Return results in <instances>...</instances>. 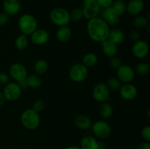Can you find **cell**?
Returning <instances> with one entry per match:
<instances>
[{
  "mask_svg": "<svg viewBox=\"0 0 150 149\" xmlns=\"http://www.w3.org/2000/svg\"><path fill=\"white\" fill-rule=\"evenodd\" d=\"M86 29L89 37L97 42L107 40L111 30L109 26L100 17L88 20Z\"/></svg>",
  "mask_w": 150,
  "mask_h": 149,
  "instance_id": "1",
  "label": "cell"
},
{
  "mask_svg": "<svg viewBox=\"0 0 150 149\" xmlns=\"http://www.w3.org/2000/svg\"><path fill=\"white\" fill-rule=\"evenodd\" d=\"M21 123L24 128L29 130H35L39 127L40 117L39 113L32 108H28L21 115Z\"/></svg>",
  "mask_w": 150,
  "mask_h": 149,
  "instance_id": "2",
  "label": "cell"
},
{
  "mask_svg": "<svg viewBox=\"0 0 150 149\" xmlns=\"http://www.w3.org/2000/svg\"><path fill=\"white\" fill-rule=\"evenodd\" d=\"M18 26L23 34L28 36L38 29V20L32 15L23 14L19 18Z\"/></svg>",
  "mask_w": 150,
  "mask_h": 149,
  "instance_id": "3",
  "label": "cell"
},
{
  "mask_svg": "<svg viewBox=\"0 0 150 149\" xmlns=\"http://www.w3.org/2000/svg\"><path fill=\"white\" fill-rule=\"evenodd\" d=\"M50 19L56 26H67L70 22V15L68 10L63 7H56L51 10L50 13Z\"/></svg>",
  "mask_w": 150,
  "mask_h": 149,
  "instance_id": "4",
  "label": "cell"
},
{
  "mask_svg": "<svg viewBox=\"0 0 150 149\" xmlns=\"http://www.w3.org/2000/svg\"><path fill=\"white\" fill-rule=\"evenodd\" d=\"M88 69L81 63L75 64L70 67L69 76L72 81L75 83H81L84 81L88 76Z\"/></svg>",
  "mask_w": 150,
  "mask_h": 149,
  "instance_id": "5",
  "label": "cell"
},
{
  "mask_svg": "<svg viewBox=\"0 0 150 149\" xmlns=\"http://www.w3.org/2000/svg\"><path fill=\"white\" fill-rule=\"evenodd\" d=\"M81 10L83 18L87 20H90L94 18L98 17L101 8L96 0H83V7Z\"/></svg>",
  "mask_w": 150,
  "mask_h": 149,
  "instance_id": "6",
  "label": "cell"
},
{
  "mask_svg": "<svg viewBox=\"0 0 150 149\" xmlns=\"http://www.w3.org/2000/svg\"><path fill=\"white\" fill-rule=\"evenodd\" d=\"M91 128L94 135L98 138H108L111 134V128L110 125L103 120L95 121L92 124Z\"/></svg>",
  "mask_w": 150,
  "mask_h": 149,
  "instance_id": "7",
  "label": "cell"
},
{
  "mask_svg": "<svg viewBox=\"0 0 150 149\" xmlns=\"http://www.w3.org/2000/svg\"><path fill=\"white\" fill-rule=\"evenodd\" d=\"M21 90L18 83L11 82L4 86L2 93L5 98V100L13 102L20 97L21 95Z\"/></svg>",
  "mask_w": 150,
  "mask_h": 149,
  "instance_id": "8",
  "label": "cell"
},
{
  "mask_svg": "<svg viewBox=\"0 0 150 149\" xmlns=\"http://www.w3.org/2000/svg\"><path fill=\"white\" fill-rule=\"evenodd\" d=\"M92 96L96 102L102 103L106 102L110 96V90L105 83H99L95 86Z\"/></svg>",
  "mask_w": 150,
  "mask_h": 149,
  "instance_id": "9",
  "label": "cell"
},
{
  "mask_svg": "<svg viewBox=\"0 0 150 149\" xmlns=\"http://www.w3.org/2000/svg\"><path fill=\"white\" fill-rule=\"evenodd\" d=\"M9 73L12 78L17 83L26 80L28 76L27 70L20 63H14L12 64L9 69Z\"/></svg>",
  "mask_w": 150,
  "mask_h": 149,
  "instance_id": "10",
  "label": "cell"
},
{
  "mask_svg": "<svg viewBox=\"0 0 150 149\" xmlns=\"http://www.w3.org/2000/svg\"><path fill=\"white\" fill-rule=\"evenodd\" d=\"M117 78L120 80L121 83H130L135 77V71L130 66L122 65L117 69Z\"/></svg>",
  "mask_w": 150,
  "mask_h": 149,
  "instance_id": "11",
  "label": "cell"
},
{
  "mask_svg": "<svg viewBox=\"0 0 150 149\" xmlns=\"http://www.w3.org/2000/svg\"><path fill=\"white\" fill-rule=\"evenodd\" d=\"M149 48L147 42L142 39L136 41L132 47L133 55L139 59L145 58L149 53Z\"/></svg>",
  "mask_w": 150,
  "mask_h": 149,
  "instance_id": "12",
  "label": "cell"
},
{
  "mask_svg": "<svg viewBox=\"0 0 150 149\" xmlns=\"http://www.w3.org/2000/svg\"><path fill=\"white\" fill-rule=\"evenodd\" d=\"M119 93L123 99L130 101L134 99L137 96L138 91L134 85L131 83H125L120 88Z\"/></svg>",
  "mask_w": 150,
  "mask_h": 149,
  "instance_id": "13",
  "label": "cell"
},
{
  "mask_svg": "<svg viewBox=\"0 0 150 149\" xmlns=\"http://www.w3.org/2000/svg\"><path fill=\"white\" fill-rule=\"evenodd\" d=\"M100 14L101 15V18L108 26H115V25L118 24L119 20H120V16L111 7L102 9Z\"/></svg>",
  "mask_w": 150,
  "mask_h": 149,
  "instance_id": "14",
  "label": "cell"
},
{
  "mask_svg": "<svg viewBox=\"0 0 150 149\" xmlns=\"http://www.w3.org/2000/svg\"><path fill=\"white\" fill-rule=\"evenodd\" d=\"M30 39L32 43L36 45H44L49 39V34L45 29H37L30 35Z\"/></svg>",
  "mask_w": 150,
  "mask_h": 149,
  "instance_id": "15",
  "label": "cell"
},
{
  "mask_svg": "<svg viewBox=\"0 0 150 149\" xmlns=\"http://www.w3.org/2000/svg\"><path fill=\"white\" fill-rule=\"evenodd\" d=\"M21 4L20 0H4L3 9L6 14L10 15H15L18 14L21 10Z\"/></svg>",
  "mask_w": 150,
  "mask_h": 149,
  "instance_id": "16",
  "label": "cell"
},
{
  "mask_svg": "<svg viewBox=\"0 0 150 149\" xmlns=\"http://www.w3.org/2000/svg\"><path fill=\"white\" fill-rule=\"evenodd\" d=\"M144 8L143 0H130L126 5V11L130 15L136 16L140 14Z\"/></svg>",
  "mask_w": 150,
  "mask_h": 149,
  "instance_id": "17",
  "label": "cell"
},
{
  "mask_svg": "<svg viewBox=\"0 0 150 149\" xmlns=\"http://www.w3.org/2000/svg\"><path fill=\"white\" fill-rule=\"evenodd\" d=\"M101 48H102L103 53L108 58L117 56V53H118L117 45L113 43L108 39L101 42Z\"/></svg>",
  "mask_w": 150,
  "mask_h": 149,
  "instance_id": "18",
  "label": "cell"
},
{
  "mask_svg": "<svg viewBox=\"0 0 150 149\" xmlns=\"http://www.w3.org/2000/svg\"><path fill=\"white\" fill-rule=\"evenodd\" d=\"M79 147L81 149H98V141L93 136H84L81 140Z\"/></svg>",
  "mask_w": 150,
  "mask_h": 149,
  "instance_id": "19",
  "label": "cell"
},
{
  "mask_svg": "<svg viewBox=\"0 0 150 149\" xmlns=\"http://www.w3.org/2000/svg\"><path fill=\"white\" fill-rule=\"evenodd\" d=\"M75 124L76 127L82 130L89 129L92 127V120L89 116L86 115H79L75 119Z\"/></svg>",
  "mask_w": 150,
  "mask_h": 149,
  "instance_id": "20",
  "label": "cell"
},
{
  "mask_svg": "<svg viewBox=\"0 0 150 149\" xmlns=\"http://www.w3.org/2000/svg\"><path fill=\"white\" fill-rule=\"evenodd\" d=\"M71 34V29L67 26L59 27L57 32H56V37H57V39L62 42H67L70 39Z\"/></svg>",
  "mask_w": 150,
  "mask_h": 149,
  "instance_id": "21",
  "label": "cell"
},
{
  "mask_svg": "<svg viewBox=\"0 0 150 149\" xmlns=\"http://www.w3.org/2000/svg\"><path fill=\"white\" fill-rule=\"evenodd\" d=\"M108 39L116 45H119L124 41L125 34L122 31L120 30V29H111V30H110Z\"/></svg>",
  "mask_w": 150,
  "mask_h": 149,
  "instance_id": "22",
  "label": "cell"
},
{
  "mask_svg": "<svg viewBox=\"0 0 150 149\" xmlns=\"http://www.w3.org/2000/svg\"><path fill=\"white\" fill-rule=\"evenodd\" d=\"M114 110L112 106L108 102H102L99 106V114L103 119H107L112 116Z\"/></svg>",
  "mask_w": 150,
  "mask_h": 149,
  "instance_id": "23",
  "label": "cell"
},
{
  "mask_svg": "<svg viewBox=\"0 0 150 149\" xmlns=\"http://www.w3.org/2000/svg\"><path fill=\"white\" fill-rule=\"evenodd\" d=\"M28 87L32 89H38L42 85V79L38 74H32L27 76L26 79Z\"/></svg>",
  "mask_w": 150,
  "mask_h": 149,
  "instance_id": "24",
  "label": "cell"
},
{
  "mask_svg": "<svg viewBox=\"0 0 150 149\" xmlns=\"http://www.w3.org/2000/svg\"><path fill=\"white\" fill-rule=\"evenodd\" d=\"M98 63V56L93 53H88L82 58V63L86 67H92Z\"/></svg>",
  "mask_w": 150,
  "mask_h": 149,
  "instance_id": "25",
  "label": "cell"
},
{
  "mask_svg": "<svg viewBox=\"0 0 150 149\" xmlns=\"http://www.w3.org/2000/svg\"><path fill=\"white\" fill-rule=\"evenodd\" d=\"M133 24L135 28L137 29H145L149 25V19L144 15H138L136 16L133 19Z\"/></svg>",
  "mask_w": 150,
  "mask_h": 149,
  "instance_id": "26",
  "label": "cell"
},
{
  "mask_svg": "<svg viewBox=\"0 0 150 149\" xmlns=\"http://www.w3.org/2000/svg\"><path fill=\"white\" fill-rule=\"evenodd\" d=\"M126 5L127 4L124 0H114L111 7L120 16L126 12Z\"/></svg>",
  "mask_w": 150,
  "mask_h": 149,
  "instance_id": "27",
  "label": "cell"
},
{
  "mask_svg": "<svg viewBox=\"0 0 150 149\" xmlns=\"http://www.w3.org/2000/svg\"><path fill=\"white\" fill-rule=\"evenodd\" d=\"M29 45V39L26 35L21 34L18 37L15 41V46L18 50L20 51H23V50L26 49Z\"/></svg>",
  "mask_w": 150,
  "mask_h": 149,
  "instance_id": "28",
  "label": "cell"
},
{
  "mask_svg": "<svg viewBox=\"0 0 150 149\" xmlns=\"http://www.w3.org/2000/svg\"><path fill=\"white\" fill-rule=\"evenodd\" d=\"M34 69L38 74H45L48 69V64L46 61L44 59H39L35 63L34 65Z\"/></svg>",
  "mask_w": 150,
  "mask_h": 149,
  "instance_id": "29",
  "label": "cell"
},
{
  "mask_svg": "<svg viewBox=\"0 0 150 149\" xmlns=\"http://www.w3.org/2000/svg\"><path fill=\"white\" fill-rule=\"evenodd\" d=\"M149 64L146 62H142L139 63V64H138L137 65H136L134 71L135 72H136L138 74H139V75L144 76L149 72Z\"/></svg>",
  "mask_w": 150,
  "mask_h": 149,
  "instance_id": "30",
  "label": "cell"
},
{
  "mask_svg": "<svg viewBox=\"0 0 150 149\" xmlns=\"http://www.w3.org/2000/svg\"><path fill=\"white\" fill-rule=\"evenodd\" d=\"M106 86L109 89V90L117 91L121 87V82L117 77H111L108 79V82L106 83Z\"/></svg>",
  "mask_w": 150,
  "mask_h": 149,
  "instance_id": "31",
  "label": "cell"
},
{
  "mask_svg": "<svg viewBox=\"0 0 150 149\" xmlns=\"http://www.w3.org/2000/svg\"><path fill=\"white\" fill-rule=\"evenodd\" d=\"M70 20H73L74 22H78L81 20L83 18V12L81 8H75L72 10L70 13Z\"/></svg>",
  "mask_w": 150,
  "mask_h": 149,
  "instance_id": "32",
  "label": "cell"
},
{
  "mask_svg": "<svg viewBox=\"0 0 150 149\" xmlns=\"http://www.w3.org/2000/svg\"><path fill=\"white\" fill-rule=\"evenodd\" d=\"M45 108V103H44L43 101L42 100H36L33 104H32V109L35 111H36L37 112H40Z\"/></svg>",
  "mask_w": 150,
  "mask_h": 149,
  "instance_id": "33",
  "label": "cell"
},
{
  "mask_svg": "<svg viewBox=\"0 0 150 149\" xmlns=\"http://www.w3.org/2000/svg\"><path fill=\"white\" fill-rule=\"evenodd\" d=\"M141 135L146 142H150V127L149 125L145 126L141 131Z\"/></svg>",
  "mask_w": 150,
  "mask_h": 149,
  "instance_id": "34",
  "label": "cell"
},
{
  "mask_svg": "<svg viewBox=\"0 0 150 149\" xmlns=\"http://www.w3.org/2000/svg\"><path fill=\"white\" fill-rule=\"evenodd\" d=\"M109 64L110 66H111V68L114 69V70H117L119 67H120L122 65V60L117 56L111 58Z\"/></svg>",
  "mask_w": 150,
  "mask_h": 149,
  "instance_id": "35",
  "label": "cell"
},
{
  "mask_svg": "<svg viewBox=\"0 0 150 149\" xmlns=\"http://www.w3.org/2000/svg\"><path fill=\"white\" fill-rule=\"evenodd\" d=\"M101 9L111 7L114 0H96Z\"/></svg>",
  "mask_w": 150,
  "mask_h": 149,
  "instance_id": "36",
  "label": "cell"
},
{
  "mask_svg": "<svg viewBox=\"0 0 150 149\" xmlns=\"http://www.w3.org/2000/svg\"><path fill=\"white\" fill-rule=\"evenodd\" d=\"M10 77L8 74L4 72H0V85L1 86H5L9 83Z\"/></svg>",
  "mask_w": 150,
  "mask_h": 149,
  "instance_id": "37",
  "label": "cell"
},
{
  "mask_svg": "<svg viewBox=\"0 0 150 149\" xmlns=\"http://www.w3.org/2000/svg\"><path fill=\"white\" fill-rule=\"evenodd\" d=\"M9 20V15L5 13H0V26L7 24Z\"/></svg>",
  "mask_w": 150,
  "mask_h": 149,
  "instance_id": "38",
  "label": "cell"
},
{
  "mask_svg": "<svg viewBox=\"0 0 150 149\" xmlns=\"http://www.w3.org/2000/svg\"><path fill=\"white\" fill-rule=\"evenodd\" d=\"M130 37L132 40L136 42V41H138L139 40V39H141V34L138 31L136 30L132 31L130 34Z\"/></svg>",
  "mask_w": 150,
  "mask_h": 149,
  "instance_id": "39",
  "label": "cell"
},
{
  "mask_svg": "<svg viewBox=\"0 0 150 149\" xmlns=\"http://www.w3.org/2000/svg\"><path fill=\"white\" fill-rule=\"evenodd\" d=\"M138 149H150V143L149 142H143L141 143L138 147Z\"/></svg>",
  "mask_w": 150,
  "mask_h": 149,
  "instance_id": "40",
  "label": "cell"
},
{
  "mask_svg": "<svg viewBox=\"0 0 150 149\" xmlns=\"http://www.w3.org/2000/svg\"><path fill=\"white\" fill-rule=\"evenodd\" d=\"M18 83L19 86H20L21 89H27V88H28V85H27V83H26V80L18 82Z\"/></svg>",
  "mask_w": 150,
  "mask_h": 149,
  "instance_id": "41",
  "label": "cell"
},
{
  "mask_svg": "<svg viewBox=\"0 0 150 149\" xmlns=\"http://www.w3.org/2000/svg\"><path fill=\"white\" fill-rule=\"evenodd\" d=\"M4 102H5V98H4L2 92L0 91V107L2 106L4 104Z\"/></svg>",
  "mask_w": 150,
  "mask_h": 149,
  "instance_id": "42",
  "label": "cell"
},
{
  "mask_svg": "<svg viewBox=\"0 0 150 149\" xmlns=\"http://www.w3.org/2000/svg\"><path fill=\"white\" fill-rule=\"evenodd\" d=\"M105 148H106V145L104 142L98 141V149H105Z\"/></svg>",
  "mask_w": 150,
  "mask_h": 149,
  "instance_id": "43",
  "label": "cell"
},
{
  "mask_svg": "<svg viewBox=\"0 0 150 149\" xmlns=\"http://www.w3.org/2000/svg\"><path fill=\"white\" fill-rule=\"evenodd\" d=\"M64 149H81L79 146H76V145H70V146H67Z\"/></svg>",
  "mask_w": 150,
  "mask_h": 149,
  "instance_id": "44",
  "label": "cell"
}]
</instances>
